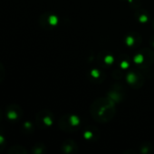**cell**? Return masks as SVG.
<instances>
[{"mask_svg":"<svg viewBox=\"0 0 154 154\" xmlns=\"http://www.w3.org/2000/svg\"><path fill=\"white\" fill-rule=\"evenodd\" d=\"M92 116L99 122H107L111 120L115 113L114 102L109 98H100L93 104Z\"/></svg>","mask_w":154,"mask_h":154,"instance_id":"cell-1","label":"cell"},{"mask_svg":"<svg viewBox=\"0 0 154 154\" xmlns=\"http://www.w3.org/2000/svg\"><path fill=\"white\" fill-rule=\"evenodd\" d=\"M65 119H66V122H67V125H65L64 130L72 132V131H74V129L78 128L81 125V119L76 116L72 115L70 116H67Z\"/></svg>","mask_w":154,"mask_h":154,"instance_id":"cell-2","label":"cell"},{"mask_svg":"<svg viewBox=\"0 0 154 154\" xmlns=\"http://www.w3.org/2000/svg\"><path fill=\"white\" fill-rule=\"evenodd\" d=\"M141 74L139 73H136V72H131L127 75V82L132 85V86H134L135 87V84H143V79L142 78V76H140Z\"/></svg>","mask_w":154,"mask_h":154,"instance_id":"cell-3","label":"cell"},{"mask_svg":"<svg viewBox=\"0 0 154 154\" xmlns=\"http://www.w3.org/2000/svg\"><path fill=\"white\" fill-rule=\"evenodd\" d=\"M138 39H140L138 35L137 37H135V33H130L124 38V42L128 47H135V45L139 42Z\"/></svg>","mask_w":154,"mask_h":154,"instance_id":"cell-4","label":"cell"},{"mask_svg":"<svg viewBox=\"0 0 154 154\" xmlns=\"http://www.w3.org/2000/svg\"><path fill=\"white\" fill-rule=\"evenodd\" d=\"M135 16H136L137 20L140 23H145L149 20V15H148V14H147L146 11H143V9L138 10L137 13H136V14H135Z\"/></svg>","mask_w":154,"mask_h":154,"instance_id":"cell-5","label":"cell"},{"mask_svg":"<svg viewBox=\"0 0 154 154\" xmlns=\"http://www.w3.org/2000/svg\"><path fill=\"white\" fill-rule=\"evenodd\" d=\"M63 149L64 150V152L66 153H74L75 151L74 150H77V145L75 144L74 142L73 141H68L64 143V145L63 146Z\"/></svg>","mask_w":154,"mask_h":154,"instance_id":"cell-6","label":"cell"},{"mask_svg":"<svg viewBox=\"0 0 154 154\" xmlns=\"http://www.w3.org/2000/svg\"><path fill=\"white\" fill-rule=\"evenodd\" d=\"M101 60H102V62H103L104 65H111V64H113V61H114L113 56L112 54H110V53H106V54H105V53H103V54H102Z\"/></svg>","mask_w":154,"mask_h":154,"instance_id":"cell-7","label":"cell"},{"mask_svg":"<svg viewBox=\"0 0 154 154\" xmlns=\"http://www.w3.org/2000/svg\"><path fill=\"white\" fill-rule=\"evenodd\" d=\"M93 79H94L95 80H98V79H103V76L102 75H103V73H102L99 69H92L91 70V72H90V74H89Z\"/></svg>","mask_w":154,"mask_h":154,"instance_id":"cell-8","label":"cell"},{"mask_svg":"<svg viewBox=\"0 0 154 154\" xmlns=\"http://www.w3.org/2000/svg\"><path fill=\"white\" fill-rule=\"evenodd\" d=\"M95 132L94 131H90V130H86L84 133V139H86L87 141L88 140H93L94 138V135H95Z\"/></svg>","mask_w":154,"mask_h":154,"instance_id":"cell-9","label":"cell"},{"mask_svg":"<svg viewBox=\"0 0 154 154\" xmlns=\"http://www.w3.org/2000/svg\"><path fill=\"white\" fill-rule=\"evenodd\" d=\"M153 29H154V22H153Z\"/></svg>","mask_w":154,"mask_h":154,"instance_id":"cell-10","label":"cell"}]
</instances>
